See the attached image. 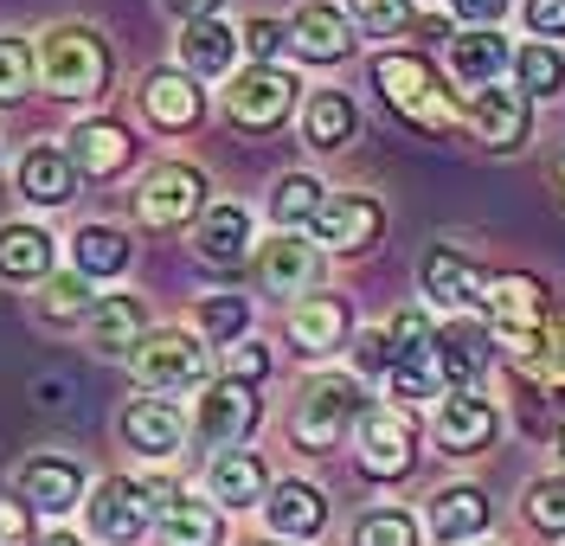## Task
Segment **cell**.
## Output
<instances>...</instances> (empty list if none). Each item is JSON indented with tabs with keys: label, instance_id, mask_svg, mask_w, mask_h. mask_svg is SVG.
<instances>
[{
	"label": "cell",
	"instance_id": "obj_1",
	"mask_svg": "<svg viewBox=\"0 0 565 546\" xmlns=\"http://www.w3.org/2000/svg\"><path fill=\"white\" fill-rule=\"evenodd\" d=\"M366 411H373V399H366L360 379H348V373H316V379L296 393L289 437H296V450H334L348 431H360Z\"/></svg>",
	"mask_w": 565,
	"mask_h": 546
},
{
	"label": "cell",
	"instance_id": "obj_2",
	"mask_svg": "<svg viewBox=\"0 0 565 546\" xmlns=\"http://www.w3.org/2000/svg\"><path fill=\"white\" fill-rule=\"evenodd\" d=\"M373 84H380V97H386L405 122H418V129H457L462 122V109L450 104L444 77L430 72V58H418V52H380V58H373Z\"/></svg>",
	"mask_w": 565,
	"mask_h": 546
},
{
	"label": "cell",
	"instance_id": "obj_3",
	"mask_svg": "<svg viewBox=\"0 0 565 546\" xmlns=\"http://www.w3.org/2000/svg\"><path fill=\"white\" fill-rule=\"evenodd\" d=\"M33 58L52 97H97L109 84V45L90 26H52Z\"/></svg>",
	"mask_w": 565,
	"mask_h": 546
},
{
	"label": "cell",
	"instance_id": "obj_4",
	"mask_svg": "<svg viewBox=\"0 0 565 546\" xmlns=\"http://www.w3.org/2000/svg\"><path fill=\"white\" fill-rule=\"evenodd\" d=\"M392 341V393L398 399H437L444 393V366H437V328L424 322L418 309H398L386 322Z\"/></svg>",
	"mask_w": 565,
	"mask_h": 546
},
{
	"label": "cell",
	"instance_id": "obj_5",
	"mask_svg": "<svg viewBox=\"0 0 565 546\" xmlns=\"http://www.w3.org/2000/svg\"><path fill=\"white\" fill-rule=\"evenodd\" d=\"M154 502H161V489H148L136 475H104L97 489H90V534L104 546H136L148 527H154Z\"/></svg>",
	"mask_w": 565,
	"mask_h": 546
},
{
	"label": "cell",
	"instance_id": "obj_6",
	"mask_svg": "<svg viewBox=\"0 0 565 546\" xmlns=\"http://www.w3.org/2000/svg\"><path fill=\"white\" fill-rule=\"evenodd\" d=\"M200 213H206V174H200V168L168 161V168L141 174V186H136V218L148 225V232H180V225H193Z\"/></svg>",
	"mask_w": 565,
	"mask_h": 546
},
{
	"label": "cell",
	"instance_id": "obj_7",
	"mask_svg": "<svg viewBox=\"0 0 565 546\" xmlns=\"http://www.w3.org/2000/svg\"><path fill=\"white\" fill-rule=\"evenodd\" d=\"M129 361H136V379L148 393H193V386H206V347H200L186 328H154V334H141V347Z\"/></svg>",
	"mask_w": 565,
	"mask_h": 546
},
{
	"label": "cell",
	"instance_id": "obj_8",
	"mask_svg": "<svg viewBox=\"0 0 565 546\" xmlns=\"http://www.w3.org/2000/svg\"><path fill=\"white\" fill-rule=\"evenodd\" d=\"M296 109V77L277 72V65H245V72L225 84V116L238 122V129H277L282 116Z\"/></svg>",
	"mask_w": 565,
	"mask_h": 546
},
{
	"label": "cell",
	"instance_id": "obj_9",
	"mask_svg": "<svg viewBox=\"0 0 565 546\" xmlns=\"http://www.w3.org/2000/svg\"><path fill=\"white\" fill-rule=\"evenodd\" d=\"M412 463H418V431H412V418L392 411V405H373V411L360 418V470L373 475V482H398V475H412Z\"/></svg>",
	"mask_w": 565,
	"mask_h": 546
},
{
	"label": "cell",
	"instance_id": "obj_10",
	"mask_svg": "<svg viewBox=\"0 0 565 546\" xmlns=\"http://www.w3.org/2000/svg\"><path fill=\"white\" fill-rule=\"evenodd\" d=\"M193 431H200V443H212V450H238V443L257 431V386H245V379H212L206 393H200Z\"/></svg>",
	"mask_w": 565,
	"mask_h": 546
},
{
	"label": "cell",
	"instance_id": "obj_11",
	"mask_svg": "<svg viewBox=\"0 0 565 546\" xmlns=\"http://www.w3.org/2000/svg\"><path fill=\"white\" fill-rule=\"evenodd\" d=\"M462 122L476 129V142H482V148L514 154V148H527V136H533V104L521 97V90H508V84H489V90H476V97H469Z\"/></svg>",
	"mask_w": 565,
	"mask_h": 546
},
{
	"label": "cell",
	"instance_id": "obj_12",
	"mask_svg": "<svg viewBox=\"0 0 565 546\" xmlns=\"http://www.w3.org/2000/svg\"><path fill=\"white\" fill-rule=\"evenodd\" d=\"M309 232H316V245H328V251H373L380 232H386V213L366 193H328L321 213L309 218Z\"/></svg>",
	"mask_w": 565,
	"mask_h": 546
},
{
	"label": "cell",
	"instance_id": "obj_13",
	"mask_svg": "<svg viewBox=\"0 0 565 546\" xmlns=\"http://www.w3.org/2000/svg\"><path fill=\"white\" fill-rule=\"evenodd\" d=\"M494 431H501V411H494L482 393H444L437 399V418H430V437L444 457H476L489 450Z\"/></svg>",
	"mask_w": 565,
	"mask_h": 546
},
{
	"label": "cell",
	"instance_id": "obj_14",
	"mask_svg": "<svg viewBox=\"0 0 565 546\" xmlns=\"http://www.w3.org/2000/svg\"><path fill=\"white\" fill-rule=\"evenodd\" d=\"M289 45H296V58H309V65H341L353 52V20L334 0H309V7H296V20H289Z\"/></svg>",
	"mask_w": 565,
	"mask_h": 546
},
{
	"label": "cell",
	"instance_id": "obj_15",
	"mask_svg": "<svg viewBox=\"0 0 565 546\" xmlns=\"http://www.w3.org/2000/svg\"><path fill=\"white\" fill-rule=\"evenodd\" d=\"M136 97H141V116H148L154 129H168V136L193 129V122L206 116V90H200L186 72H148Z\"/></svg>",
	"mask_w": 565,
	"mask_h": 546
},
{
	"label": "cell",
	"instance_id": "obj_16",
	"mask_svg": "<svg viewBox=\"0 0 565 546\" xmlns=\"http://www.w3.org/2000/svg\"><path fill=\"white\" fill-rule=\"evenodd\" d=\"M13 495H20L26 508L71 514L84 502V475H77V463H65V457H26V463L13 470Z\"/></svg>",
	"mask_w": 565,
	"mask_h": 546
},
{
	"label": "cell",
	"instance_id": "obj_17",
	"mask_svg": "<svg viewBox=\"0 0 565 546\" xmlns=\"http://www.w3.org/2000/svg\"><path fill=\"white\" fill-rule=\"evenodd\" d=\"M65 161L77 168V174H90V181H109V174H122V168L136 161V142H129L122 122L97 116V122H77V129H71Z\"/></svg>",
	"mask_w": 565,
	"mask_h": 546
},
{
	"label": "cell",
	"instance_id": "obj_18",
	"mask_svg": "<svg viewBox=\"0 0 565 546\" xmlns=\"http://www.w3.org/2000/svg\"><path fill=\"white\" fill-rule=\"evenodd\" d=\"M154 534H161V546H218L225 540V521H218V508L200 502V495L161 489V502H154Z\"/></svg>",
	"mask_w": 565,
	"mask_h": 546
},
{
	"label": "cell",
	"instance_id": "obj_19",
	"mask_svg": "<svg viewBox=\"0 0 565 546\" xmlns=\"http://www.w3.org/2000/svg\"><path fill=\"white\" fill-rule=\"evenodd\" d=\"M257 277H264V290H270V296H309L321 283V251L309 245V238L282 232V238H270V245H264V257H257Z\"/></svg>",
	"mask_w": 565,
	"mask_h": 546
},
{
	"label": "cell",
	"instance_id": "obj_20",
	"mask_svg": "<svg viewBox=\"0 0 565 546\" xmlns=\"http://www.w3.org/2000/svg\"><path fill=\"white\" fill-rule=\"evenodd\" d=\"M489 495L482 489H437L430 495V540L437 546H476L482 534H489Z\"/></svg>",
	"mask_w": 565,
	"mask_h": 546
},
{
	"label": "cell",
	"instance_id": "obj_21",
	"mask_svg": "<svg viewBox=\"0 0 565 546\" xmlns=\"http://www.w3.org/2000/svg\"><path fill=\"white\" fill-rule=\"evenodd\" d=\"M353 334V309L341 296H302L296 309H289V341L302 347V354H334L341 341Z\"/></svg>",
	"mask_w": 565,
	"mask_h": 546
},
{
	"label": "cell",
	"instance_id": "obj_22",
	"mask_svg": "<svg viewBox=\"0 0 565 546\" xmlns=\"http://www.w3.org/2000/svg\"><path fill=\"white\" fill-rule=\"evenodd\" d=\"M489 347H494V334L482 322L437 328V366H444V386H450V393H476V379H482V366H489Z\"/></svg>",
	"mask_w": 565,
	"mask_h": 546
},
{
	"label": "cell",
	"instance_id": "obj_23",
	"mask_svg": "<svg viewBox=\"0 0 565 546\" xmlns=\"http://www.w3.org/2000/svg\"><path fill=\"white\" fill-rule=\"evenodd\" d=\"M482 270L457 251V245H430L424 251V296L430 302H444V309H469V302H482Z\"/></svg>",
	"mask_w": 565,
	"mask_h": 546
},
{
	"label": "cell",
	"instance_id": "obj_24",
	"mask_svg": "<svg viewBox=\"0 0 565 546\" xmlns=\"http://www.w3.org/2000/svg\"><path fill=\"white\" fill-rule=\"evenodd\" d=\"M180 437H186V418H180L174 399H136L122 411V443L141 457H174Z\"/></svg>",
	"mask_w": 565,
	"mask_h": 546
},
{
	"label": "cell",
	"instance_id": "obj_25",
	"mask_svg": "<svg viewBox=\"0 0 565 546\" xmlns=\"http://www.w3.org/2000/svg\"><path fill=\"white\" fill-rule=\"evenodd\" d=\"M264 521H270V534H282V540H316L321 521H328V502H321V489H309V482H277L264 495Z\"/></svg>",
	"mask_w": 565,
	"mask_h": 546
},
{
	"label": "cell",
	"instance_id": "obj_26",
	"mask_svg": "<svg viewBox=\"0 0 565 546\" xmlns=\"http://www.w3.org/2000/svg\"><path fill=\"white\" fill-rule=\"evenodd\" d=\"M508 65H514V45H508L501 33H457V39H450V77L469 84V90L501 84Z\"/></svg>",
	"mask_w": 565,
	"mask_h": 546
},
{
	"label": "cell",
	"instance_id": "obj_27",
	"mask_svg": "<svg viewBox=\"0 0 565 546\" xmlns=\"http://www.w3.org/2000/svg\"><path fill=\"white\" fill-rule=\"evenodd\" d=\"M148 315H141V296H97L90 302V347L97 354H136Z\"/></svg>",
	"mask_w": 565,
	"mask_h": 546
},
{
	"label": "cell",
	"instance_id": "obj_28",
	"mask_svg": "<svg viewBox=\"0 0 565 546\" xmlns=\"http://www.w3.org/2000/svg\"><path fill=\"white\" fill-rule=\"evenodd\" d=\"M206 489H212V502H225V508H257V502L270 495V470H264V457H250V450H218Z\"/></svg>",
	"mask_w": 565,
	"mask_h": 546
},
{
	"label": "cell",
	"instance_id": "obj_29",
	"mask_svg": "<svg viewBox=\"0 0 565 546\" xmlns=\"http://www.w3.org/2000/svg\"><path fill=\"white\" fill-rule=\"evenodd\" d=\"M232 58H238V33L232 26H218V20H193V26H180V72L193 77H218L232 72Z\"/></svg>",
	"mask_w": 565,
	"mask_h": 546
},
{
	"label": "cell",
	"instance_id": "obj_30",
	"mask_svg": "<svg viewBox=\"0 0 565 546\" xmlns=\"http://www.w3.org/2000/svg\"><path fill=\"white\" fill-rule=\"evenodd\" d=\"M77 193V168L65 161V148H26L20 154V200L33 206H65Z\"/></svg>",
	"mask_w": 565,
	"mask_h": 546
},
{
	"label": "cell",
	"instance_id": "obj_31",
	"mask_svg": "<svg viewBox=\"0 0 565 546\" xmlns=\"http://www.w3.org/2000/svg\"><path fill=\"white\" fill-rule=\"evenodd\" d=\"M193 245H200V257L218 264V270L245 264V251H250V213H245V206H212V213H200Z\"/></svg>",
	"mask_w": 565,
	"mask_h": 546
},
{
	"label": "cell",
	"instance_id": "obj_32",
	"mask_svg": "<svg viewBox=\"0 0 565 546\" xmlns=\"http://www.w3.org/2000/svg\"><path fill=\"white\" fill-rule=\"evenodd\" d=\"M353 129H360V109H353L348 90H309V104H302V142L309 148H348Z\"/></svg>",
	"mask_w": 565,
	"mask_h": 546
},
{
	"label": "cell",
	"instance_id": "obj_33",
	"mask_svg": "<svg viewBox=\"0 0 565 546\" xmlns=\"http://www.w3.org/2000/svg\"><path fill=\"white\" fill-rule=\"evenodd\" d=\"M45 270H52V232H39V225H0V277L45 283Z\"/></svg>",
	"mask_w": 565,
	"mask_h": 546
},
{
	"label": "cell",
	"instance_id": "obj_34",
	"mask_svg": "<svg viewBox=\"0 0 565 546\" xmlns=\"http://www.w3.org/2000/svg\"><path fill=\"white\" fill-rule=\"evenodd\" d=\"M71 251H77V277H84V283L129 270V238H122L116 225H84V232L71 238Z\"/></svg>",
	"mask_w": 565,
	"mask_h": 546
},
{
	"label": "cell",
	"instance_id": "obj_35",
	"mask_svg": "<svg viewBox=\"0 0 565 546\" xmlns=\"http://www.w3.org/2000/svg\"><path fill=\"white\" fill-rule=\"evenodd\" d=\"M508 72H514V90H521L527 104H533V97H559V90H565V52L533 39V45L514 52V65H508Z\"/></svg>",
	"mask_w": 565,
	"mask_h": 546
},
{
	"label": "cell",
	"instance_id": "obj_36",
	"mask_svg": "<svg viewBox=\"0 0 565 546\" xmlns=\"http://www.w3.org/2000/svg\"><path fill=\"white\" fill-rule=\"evenodd\" d=\"M321 200H328V186L316 174H282L277 193H270V218H277L282 232H296V225H309L321 213Z\"/></svg>",
	"mask_w": 565,
	"mask_h": 546
},
{
	"label": "cell",
	"instance_id": "obj_37",
	"mask_svg": "<svg viewBox=\"0 0 565 546\" xmlns=\"http://www.w3.org/2000/svg\"><path fill=\"white\" fill-rule=\"evenodd\" d=\"M245 328H250V302L245 296H206V302H200V334H206L212 347L245 341Z\"/></svg>",
	"mask_w": 565,
	"mask_h": 546
},
{
	"label": "cell",
	"instance_id": "obj_38",
	"mask_svg": "<svg viewBox=\"0 0 565 546\" xmlns=\"http://www.w3.org/2000/svg\"><path fill=\"white\" fill-rule=\"evenodd\" d=\"M39 315H45V322H77V315L90 322V283H84L77 270H71V277H45V283H39Z\"/></svg>",
	"mask_w": 565,
	"mask_h": 546
},
{
	"label": "cell",
	"instance_id": "obj_39",
	"mask_svg": "<svg viewBox=\"0 0 565 546\" xmlns=\"http://www.w3.org/2000/svg\"><path fill=\"white\" fill-rule=\"evenodd\" d=\"M353 546H418V521L405 508H373V514H360Z\"/></svg>",
	"mask_w": 565,
	"mask_h": 546
},
{
	"label": "cell",
	"instance_id": "obj_40",
	"mask_svg": "<svg viewBox=\"0 0 565 546\" xmlns=\"http://www.w3.org/2000/svg\"><path fill=\"white\" fill-rule=\"evenodd\" d=\"M33 72H39L33 45L26 39H0V104H20L33 90Z\"/></svg>",
	"mask_w": 565,
	"mask_h": 546
},
{
	"label": "cell",
	"instance_id": "obj_41",
	"mask_svg": "<svg viewBox=\"0 0 565 546\" xmlns=\"http://www.w3.org/2000/svg\"><path fill=\"white\" fill-rule=\"evenodd\" d=\"M527 521L540 527V534L565 540V475H540V482L527 489Z\"/></svg>",
	"mask_w": 565,
	"mask_h": 546
},
{
	"label": "cell",
	"instance_id": "obj_42",
	"mask_svg": "<svg viewBox=\"0 0 565 546\" xmlns=\"http://www.w3.org/2000/svg\"><path fill=\"white\" fill-rule=\"evenodd\" d=\"M353 7V26H366L373 39H392L412 26V0H348Z\"/></svg>",
	"mask_w": 565,
	"mask_h": 546
},
{
	"label": "cell",
	"instance_id": "obj_43",
	"mask_svg": "<svg viewBox=\"0 0 565 546\" xmlns=\"http://www.w3.org/2000/svg\"><path fill=\"white\" fill-rule=\"evenodd\" d=\"M521 20L540 45H553V39H565V0H521Z\"/></svg>",
	"mask_w": 565,
	"mask_h": 546
},
{
	"label": "cell",
	"instance_id": "obj_44",
	"mask_svg": "<svg viewBox=\"0 0 565 546\" xmlns=\"http://www.w3.org/2000/svg\"><path fill=\"white\" fill-rule=\"evenodd\" d=\"M238 45H245L257 65H270L282 45H289V26H282V20H250L245 33H238Z\"/></svg>",
	"mask_w": 565,
	"mask_h": 546
},
{
	"label": "cell",
	"instance_id": "obj_45",
	"mask_svg": "<svg viewBox=\"0 0 565 546\" xmlns=\"http://www.w3.org/2000/svg\"><path fill=\"white\" fill-rule=\"evenodd\" d=\"M270 373V354L257 347V341H232L225 347V379H245V386H257Z\"/></svg>",
	"mask_w": 565,
	"mask_h": 546
},
{
	"label": "cell",
	"instance_id": "obj_46",
	"mask_svg": "<svg viewBox=\"0 0 565 546\" xmlns=\"http://www.w3.org/2000/svg\"><path fill=\"white\" fill-rule=\"evenodd\" d=\"M0 546H33V508L20 495L0 502Z\"/></svg>",
	"mask_w": 565,
	"mask_h": 546
},
{
	"label": "cell",
	"instance_id": "obj_47",
	"mask_svg": "<svg viewBox=\"0 0 565 546\" xmlns=\"http://www.w3.org/2000/svg\"><path fill=\"white\" fill-rule=\"evenodd\" d=\"M353 366H360V373H392V341H386V328H366V334L353 341Z\"/></svg>",
	"mask_w": 565,
	"mask_h": 546
},
{
	"label": "cell",
	"instance_id": "obj_48",
	"mask_svg": "<svg viewBox=\"0 0 565 546\" xmlns=\"http://www.w3.org/2000/svg\"><path fill=\"white\" fill-rule=\"evenodd\" d=\"M450 7H457L462 33H494V20H501L514 0H450Z\"/></svg>",
	"mask_w": 565,
	"mask_h": 546
},
{
	"label": "cell",
	"instance_id": "obj_49",
	"mask_svg": "<svg viewBox=\"0 0 565 546\" xmlns=\"http://www.w3.org/2000/svg\"><path fill=\"white\" fill-rule=\"evenodd\" d=\"M546 373H553V386H565V309L546 322Z\"/></svg>",
	"mask_w": 565,
	"mask_h": 546
},
{
	"label": "cell",
	"instance_id": "obj_50",
	"mask_svg": "<svg viewBox=\"0 0 565 546\" xmlns=\"http://www.w3.org/2000/svg\"><path fill=\"white\" fill-rule=\"evenodd\" d=\"M168 13H174L180 26H193V20H218V0H161Z\"/></svg>",
	"mask_w": 565,
	"mask_h": 546
},
{
	"label": "cell",
	"instance_id": "obj_51",
	"mask_svg": "<svg viewBox=\"0 0 565 546\" xmlns=\"http://www.w3.org/2000/svg\"><path fill=\"white\" fill-rule=\"evenodd\" d=\"M39 546H77V534H52V540H39Z\"/></svg>",
	"mask_w": 565,
	"mask_h": 546
},
{
	"label": "cell",
	"instance_id": "obj_52",
	"mask_svg": "<svg viewBox=\"0 0 565 546\" xmlns=\"http://www.w3.org/2000/svg\"><path fill=\"white\" fill-rule=\"evenodd\" d=\"M559 186H565V161H559Z\"/></svg>",
	"mask_w": 565,
	"mask_h": 546
},
{
	"label": "cell",
	"instance_id": "obj_53",
	"mask_svg": "<svg viewBox=\"0 0 565 546\" xmlns=\"http://www.w3.org/2000/svg\"><path fill=\"white\" fill-rule=\"evenodd\" d=\"M270 546H296V540H270Z\"/></svg>",
	"mask_w": 565,
	"mask_h": 546
},
{
	"label": "cell",
	"instance_id": "obj_54",
	"mask_svg": "<svg viewBox=\"0 0 565 546\" xmlns=\"http://www.w3.org/2000/svg\"><path fill=\"white\" fill-rule=\"evenodd\" d=\"M559 443H565V437H559ZM559 457H565V450H559Z\"/></svg>",
	"mask_w": 565,
	"mask_h": 546
},
{
	"label": "cell",
	"instance_id": "obj_55",
	"mask_svg": "<svg viewBox=\"0 0 565 546\" xmlns=\"http://www.w3.org/2000/svg\"><path fill=\"white\" fill-rule=\"evenodd\" d=\"M476 546H489V540H476Z\"/></svg>",
	"mask_w": 565,
	"mask_h": 546
}]
</instances>
